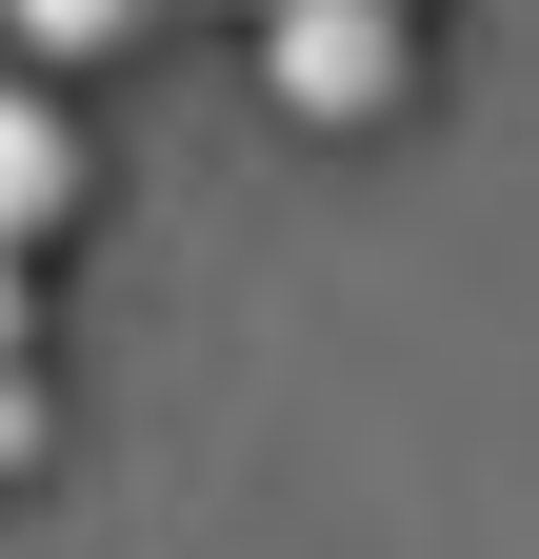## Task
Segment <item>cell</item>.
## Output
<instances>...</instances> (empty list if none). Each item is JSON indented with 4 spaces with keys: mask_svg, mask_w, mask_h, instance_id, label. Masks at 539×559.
<instances>
[{
    "mask_svg": "<svg viewBox=\"0 0 539 559\" xmlns=\"http://www.w3.org/2000/svg\"><path fill=\"white\" fill-rule=\"evenodd\" d=\"M260 81L300 120H380L420 81V0H260Z\"/></svg>",
    "mask_w": 539,
    "mask_h": 559,
    "instance_id": "6da1fadb",
    "label": "cell"
},
{
    "mask_svg": "<svg viewBox=\"0 0 539 559\" xmlns=\"http://www.w3.org/2000/svg\"><path fill=\"white\" fill-rule=\"evenodd\" d=\"M60 221H81V120L40 81H0V240H60Z\"/></svg>",
    "mask_w": 539,
    "mask_h": 559,
    "instance_id": "7a4b0ae2",
    "label": "cell"
},
{
    "mask_svg": "<svg viewBox=\"0 0 539 559\" xmlns=\"http://www.w3.org/2000/svg\"><path fill=\"white\" fill-rule=\"evenodd\" d=\"M141 21H160V0H21V40H40V60H120Z\"/></svg>",
    "mask_w": 539,
    "mask_h": 559,
    "instance_id": "3957f363",
    "label": "cell"
},
{
    "mask_svg": "<svg viewBox=\"0 0 539 559\" xmlns=\"http://www.w3.org/2000/svg\"><path fill=\"white\" fill-rule=\"evenodd\" d=\"M40 360V300H21V240H0V380Z\"/></svg>",
    "mask_w": 539,
    "mask_h": 559,
    "instance_id": "277c9868",
    "label": "cell"
}]
</instances>
